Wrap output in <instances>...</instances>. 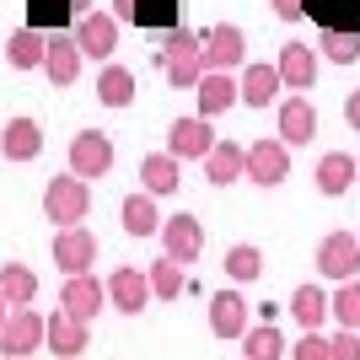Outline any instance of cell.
Returning a JSON list of instances; mask_svg holds the SVG:
<instances>
[{
	"label": "cell",
	"instance_id": "cell-4",
	"mask_svg": "<svg viewBox=\"0 0 360 360\" xmlns=\"http://www.w3.org/2000/svg\"><path fill=\"white\" fill-rule=\"evenodd\" d=\"M70 172L75 178H108L113 172V140L103 135V129H81V135L70 140Z\"/></svg>",
	"mask_w": 360,
	"mask_h": 360
},
{
	"label": "cell",
	"instance_id": "cell-24",
	"mask_svg": "<svg viewBox=\"0 0 360 360\" xmlns=\"http://www.w3.org/2000/svg\"><path fill=\"white\" fill-rule=\"evenodd\" d=\"M119 221H124V231L129 237H150V231H162V215H156V194H129L119 205Z\"/></svg>",
	"mask_w": 360,
	"mask_h": 360
},
{
	"label": "cell",
	"instance_id": "cell-10",
	"mask_svg": "<svg viewBox=\"0 0 360 360\" xmlns=\"http://www.w3.org/2000/svg\"><path fill=\"white\" fill-rule=\"evenodd\" d=\"M162 248L167 258H178V264H194L199 253H205V221H194V215H167L162 221Z\"/></svg>",
	"mask_w": 360,
	"mask_h": 360
},
{
	"label": "cell",
	"instance_id": "cell-44",
	"mask_svg": "<svg viewBox=\"0 0 360 360\" xmlns=\"http://www.w3.org/2000/svg\"><path fill=\"white\" fill-rule=\"evenodd\" d=\"M242 360H248V355H242Z\"/></svg>",
	"mask_w": 360,
	"mask_h": 360
},
{
	"label": "cell",
	"instance_id": "cell-31",
	"mask_svg": "<svg viewBox=\"0 0 360 360\" xmlns=\"http://www.w3.org/2000/svg\"><path fill=\"white\" fill-rule=\"evenodd\" d=\"M146 280H150V296L156 301H178L183 296V264L178 258H156L146 269Z\"/></svg>",
	"mask_w": 360,
	"mask_h": 360
},
{
	"label": "cell",
	"instance_id": "cell-16",
	"mask_svg": "<svg viewBox=\"0 0 360 360\" xmlns=\"http://www.w3.org/2000/svg\"><path fill=\"white\" fill-rule=\"evenodd\" d=\"M280 140L285 146H307V140H317V108L301 97V91H290L285 103H280Z\"/></svg>",
	"mask_w": 360,
	"mask_h": 360
},
{
	"label": "cell",
	"instance_id": "cell-11",
	"mask_svg": "<svg viewBox=\"0 0 360 360\" xmlns=\"http://www.w3.org/2000/svg\"><path fill=\"white\" fill-rule=\"evenodd\" d=\"M0 349H6V355H22V360H27L32 349H44V317L32 312V307H11L6 328H0Z\"/></svg>",
	"mask_w": 360,
	"mask_h": 360
},
{
	"label": "cell",
	"instance_id": "cell-21",
	"mask_svg": "<svg viewBox=\"0 0 360 360\" xmlns=\"http://www.w3.org/2000/svg\"><path fill=\"white\" fill-rule=\"evenodd\" d=\"M0 150H6V162H32V156L44 150L38 119H11L6 129H0Z\"/></svg>",
	"mask_w": 360,
	"mask_h": 360
},
{
	"label": "cell",
	"instance_id": "cell-13",
	"mask_svg": "<svg viewBox=\"0 0 360 360\" xmlns=\"http://www.w3.org/2000/svg\"><path fill=\"white\" fill-rule=\"evenodd\" d=\"M108 301H113L124 317L146 312V301H150V280H146V269H135V264H119V269L108 274Z\"/></svg>",
	"mask_w": 360,
	"mask_h": 360
},
{
	"label": "cell",
	"instance_id": "cell-35",
	"mask_svg": "<svg viewBox=\"0 0 360 360\" xmlns=\"http://www.w3.org/2000/svg\"><path fill=\"white\" fill-rule=\"evenodd\" d=\"M290 360H328V339H323V328H307L290 345Z\"/></svg>",
	"mask_w": 360,
	"mask_h": 360
},
{
	"label": "cell",
	"instance_id": "cell-28",
	"mask_svg": "<svg viewBox=\"0 0 360 360\" xmlns=\"http://www.w3.org/2000/svg\"><path fill=\"white\" fill-rule=\"evenodd\" d=\"M97 103L103 108H129L135 103V75L124 70V65H103V75H97Z\"/></svg>",
	"mask_w": 360,
	"mask_h": 360
},
{
	"label": "cell",
	"instance_id": "cell-1",
	"mask_svg": "<svg viewBox=\"0 0 360 360\" xmlns=\"http://www.w3.org/2000/svg\"><path fill=\"white\" fill-rule=\"evenodd\" d=\"M156 65L172 81V91H194L205 75V44L188 27H167V49H156Z\"/></svg>",
	"mask_w": 360,
	"mask_h": 360
},
{
	"label": "cell",
	"instance_id": "cell-8",
	"mask_svg": "<svg viewBox=\"0 0 360 360\" xmlns=\"http://www.w3.org/2000/svg\"><path fill=\"white\" fill-rule=\"evenodd\" d=\"M54 264L65 274H91L97 264V237H91L86 226H60L54 231Z\"/></svg>",
	"mask_w": 360,
	"mask_h": 360
},
{
	"label": "cell",
	"instance_id": "cell-42",
	"mask_svg": "<svg viewBox=\"0 0 360 360\" xmlns=\"http://www.w3.org/2000/svg\"><path fill=\"white\" fill-rule=\"evenodd\" d=\"M355 178H360V162H355Z\"/></svg>",
	"mask_w": 360,
	"mask_h": 360
},
{
	"label": "cell",
	"instance_id": "cell-17",
	"mask_svg": "<svg viewBox=\"0 0 360 360\" xmlns=\"http://www.w3.org/2000/svg\"><path fill=\"white\" fill-rule=\"evenodd\" d=\"M103 296H108L103 280H91V274H70L65 290H60V307H65V312H75L81 323H91V317L103 312Z\"/></svg>",
	"mask_w": 360,
	"mask_h": 360
},
{
	"label": "cell",
	"instance_id": "cell-22",
	"mask_svg": "<svg viewBox=\"0 0 360 360\" xmlns=\"http://www.w3.org/2000/svg\"><path fill=\"white\" fill-rule=\"evenodd\" d=\"M317 194H328V199H339V194H349V183H355V156L349 150H328L323 162H317Z\"/></svg>",
	"mask_w": 360,
	"mask_h": 360
},
{
	"label": "cell",
	"instance_id": "cell-6",
	"mask_svg": "<svg viewBox=\"0 0 360 360\" xmlns=\"http://www.w3.org/2000/svg\"><path fill=\"white\" fill-rule=\"evenodd\" d=\"M248 178L258 183V188H274V183L290 178V146L285 140H253L248 146Z\"/></svg>",
	"mask_w": 360,
	"mask_h": 360
},
{
	"label": "cell",
	"instance_id": "cell-27",
	"mask_svg": "<svg viewBox=\"0 0 360 360\" xmlns=\"http://www.w3.org/2000/svg\"><path fill=\"white\" fill-rule=\"evenodd\" d=\"M6 65L11 70H44V32L38 27H22L6 38Z\"/></svg>",
	"mask_w": 360,
	"mask_h": 360
},
{
	"label": "cell",
	"instance_id": "cell-3",
	"mask_svg": "<svg viewBox=\"0 0 360 360\" xmlns=\"http://www.w3.org/2000/svg\"><path fill=\"white\" fill-rule=\"evenodd\" d=\"M119 16L113 11H86L81 16V22H75V44H81V54H86V60H113V54H119Z\"/></svg>",
	"mask_w": 360,
	"mask_h": 360
},
{
	"label": "cell",
	"instance_id": "cell-29",
	"mask_svg": "<svg viewBox=\"0 0 360 360\" xmlns=\"http://www.w3.org/2000/svg\"><path fill=\"white\" fill-rule=\"evenodd\" d=\"M0 296L11 301V307H32V296H38V274L11 258V264L0 269Z\"/></svg>",
	"mask_w": 360,
	"mask_h": 360
},
{
	"label": "cell",
	"instance_id": "cell-33",
	"mask_svg": "<svg viewBox=\"0 0 360 360\" xmlns=\"http://www.w3.org/2000/svg\"><path fill=\"white\" fill-rule=\"evenodd\" d=\"M317 49H323V60H333V65H355V60H360V32H345V27H323Z\"/></svg>",
	"mask_w": 360,
	"mask_h": 360
},
{
	"label": "cell",
	"instance_id": "cell-19",
	"mask_svg": "<svg viewBox=\"0 0 360 360\" xmlns=\"http://www.w3.org/2000/svg\"><path fill=\"white\" fill-rule=\"evenodd\" d=\"M205 178L215 183V188H226V183L248 178V150L237 146V140H215L210 156H205Z\"/></svg>",
	"mask_w": 360,
	"mask_h": 360
},
{
	"label": "cell",
	"instance_id": "cell-37",
	"mask_svg": "<svg viewBox=\"0 0 360 360\" xmlns=\"http://www.w3.org/2000/svg\"><path fill=\"white\" fill-rule=\"evenodd\" d=\"M274 6V16H280V22H301V16H307V6H301V0H269Z\"/></svg>",
	"mask_w": 360,
	"mask_h": 360
},
{
	"label": "cell",
	"instance_id": "cell-32",
	"mask_svg": "<svg viewBox=\"0 0 360 360\" xmlns=\"http://www.w3.org/2000/svg\"><path fill=\"white\" fill-rule=\"evenodd\" d=\"M226 274H231L237 285H253L258 274H264V253H258L253 242H237V248H226Z\"/></svg>",
	"mask_w": 360,
	"mask_h": 360
},
{
	"label": "cell",
	"instance_id": "cell-39",
	"mask_svg": "<svg viewBox=\"0 0 360 360\" xmlns=\"http://www.w3.org/2000/svg\"><path fill=\"white\" fill-rule=\"evenodd\" d=\"M135 11H140V0H113V16H119V22H135Z\"/></svg>",
	"mask_w": 360,
	"mask_h": 360
},
{
	"label": "cell",
	"instance_id": "cell-26",
	"mask_svg": "<svg viewBox=\"0 0 360 360\" xmlns=\"http://www.w3.org/2000/svg\"><path fill=\"white\" fill-rule=\"evenodd\" d=\"M140 178H146V194H178V156L172 150H162V156H140Z\"/></svg>",
	"mask_w": 360,
	"mask_h": 360
},
{
	"label": "cell",
	"instance_id": "cell-2",
	"mask_svg": "<svg viewBox=\"0 0 360 360\" xmlns=\"http://www.w3.org/2000/svg\"><path fill=\"white\" fill-rule=\"evenodd\" d=\"M86 210H91V188H86V178H49V188H44V215L54 226H81L86 221Z\"/></svg>",
	"mask_w": 360,
	"mask_h": 360
},
{
	"label": "cell",
	"instance_id": "cell-41",
	"mask_svg": "<svg viewBox=\"0 0 360 360\" xmlns=\"http://www.w3.org/2000/svg\"><path fill=\"white\" fill-rule=\"evenodd\" d=\"M6 317H11V301L0 296V328H6Z\"/></svg>",
	"mask_w": 360,
	"mask_h": 360
},
{
	"label": "cell",
	"instance_id": "cell-40",
	"mask_svg": "<svg viewBox=\"0 0 360 360\" xmlns=\"http://www.w3.org/2000/svg\"><path fill=\"white\" fill-rule=\"evenodd\" d=\"M91 6H97V0H70V16H86Z\"/></svg>",
	"mask_w": 360,
	"mask_h": 360
},
{
	"label": "cell",
	"instance_id": "cell-15",
	"mask_svg": "<svg viewBox=\"0 0 360 360\" xmlns=\"http://www.w3.org/2000/svg\"><path fill=\"white\" fill-rule=\"evenodd\" d=\"M248 328H253V323H248V301H242L237 290H215L210 296V333L215 339H242Z\"/></svg>",
	"mask_w": 360,
	"mask_h": 360
},
{
	"label": "cell",
	"instance_id": "cell-20",
	"mask_svg": "<svg viewBox=\"0 0 360 360\" xmlns=\"http://www.w3.org/2000/svg\"><path fill=\"white\" fill-rule=\"evenodd\" d=\"M274 65H280V81H285L290 91H307L317 81V49L312 44H285Z\"/></svg>",
	"mask_w": 360,
	"mask_h": 360
},
{
	"label": "cell",
	"instance_id": "cell-25",
	"mask_svg": "<svg viewBox=\"0 0 360 360\" xmlns=\"http://www.w3.org/2000/svg\"><path fill=\"white\" fill-rule=\"evenodd\" d=\"M290 317H296L301 328H323L333 317V296L323 285H301L296 296H290Z\"/></svg>",
	"mask_w": 360,
	"mask_h": 360
},
{
	"label": "cell",
	"instance_id": "cell-14",
	"mask_svg": "<svg viewBox=\"0 0 360 360\" xmlns=\"http://www.w3.org/2000/svg\"><path fill=\"white\" fill-rule=\"evenodd\" d=\"M44 345L54 349V355L70 360V355H81V349L91 345V333H86V323H81L75 312H65V307H60L54 317H44Z\"/></svg>",
	"mask_w": 360,
	"mask_h": 360
},
{
	"label": "cell",
	"instance_id": "cell-43",
	"mask_svg": "<svg viewBox=\"0 0 360 360\" xmlns=\"http://www.w3.org/2000/svg\"><path fill=\"white\" fill-rule=\"evenodd\" d=\"M6 360H22V355H6Z\"/></svg>",
	"mask_w": 360,
	"mask_h": 360
},
{
	"label": "cell",
	"instance_id": "cell-30",
	"mask_svg": "<svg viewBox=\"0 0 360 360\" xmlns=\"http://www.w3.org/2000/svg\"><path fill=\"white\" fill-rule=\"evenodd\" d=\"M242 355H248V360H280V355H285V333L274 328V317L242 333Z\"/></svg>",
	"mask_w": 360,
	"mask_h": 360
},
{
	"label": "cell",
	"instance_id": "cell-5",
	"mask_svg": "<svg viewBox=\"0 0 360 360\" xmlns=\"http://www.w3.org/2000/svg\"><path fill=\"white\" fill-rule=\"evenodd\" d=\"M355 269H360V237L355 231H328V237L317 242V274L355 280Z\"/></svg>",
	"mask_w": 360,
	"mask_h": 360
},
{
	"label": "cell",
	"instance_id": "cell-38",
	"mask_svg": "<svg viewBox=\"0 0 360 360\" xmlns=\"http://www.w3.org/2000/svg\"><path fill=\"white\" fill-rule=\"evenodd\" d=\"M345 119H349V124H355V129H360V86H355V91H349V97H345Z\"/></svg>",
	"mask_w": 360,
	"mask_h": 360
},
{
	"label": "cell",
	"instance_id": "cell-7",
	"mask_svg": "<svg viewBox=\"0 0 360 360\" xmlns=\"http://www.w3.org/2000/svg\"><path fill=\"white\" fill-rule=\"evenodd\" d=\"M81 44H75V32H49L44 38V75L54 81V86H75V75H81Z\"/></svg>",
	"mask_w": 360,
	"mask_h": 360
},
{
	"label": "cell",
	"instance_id": "cell-36",
	"mask_svg": "<svg viewBox=\"0 0 360 360\" xmlns=\"http://www.w3.org/2000/svg\"><path fill=\"white\" fill-rule=\"evenodd\" d=\"M328 360H360V328H339L328 339Z\"/></svg>",
	"mask_w": 360,
	"mask_h": 360
},
{
	"label": "cell",
	"instance_id": "cell-18",
	"mask_svg": "<svg viewBox=\"0 0 360 360\" xmlns=\"http://www.w3.org/2000/svg\"><path fill=\"white\" fill-rule=\"evenodd\" d=\"M194 97H199V113L215 119V113H226L231 103H242V86L231 81V70H205L199 86H194Z\"/></svg>",
	"mask_w": 360,
	"mask_h": 360
},
{
	"label": "cell",
	"instance_id": "cell-9",
	"mask_svg": "<svg viewBox=\"0 0 360 360\" xmlns=\"http://www.w3.org/2000/svg\"><path fill=\"white\" fill-rule=\"evenodd\" d=\"M215 146V129L210 119L199 113V119H172V129H167V150L178 156V162H205Z\"/></svg>",
	"mask_w": 360,
	"mask_h": 360
},
{
	"label": "cell",
	"instance_id": "cell-12",
	"mask_svg": "<svg viewBox=\"0 0 360 360\" xmlns=\"http://www.w3.org/2000/svg\"><path fill=\"white\" fill-rule=\"evenodd\" d=\"M199 44H205V70H237L242 54H248V38H242V27H231V22L199 32Z\"/></svg>",
	"mask_w": 360,
	"mask_h": 360
},
{
	"label": "cell",
	"instance_id": "cell-23",
	"mask_svg": "<svg viewBox=\"0 0 360 360\" xmlns=\"http://www.w3.org/2000/svg\"><path fill=\"white\" fill-rule=\"evenodd\" d=\"M237 86H242V103H248V108H269L274 91L285 86V81H280V65H248Z\"/></svg>",
	"mask_w": 360,
	"mask_h": 360
},
{
	"label": "cell",
	"instance_id": "cell-34",
	"mask_svg": "<svg viewBox=\"0 0 360 360\" xmlns=\"http://www.w3.org/2000/svg\"><path fill=\"white\" fill-rule=\"evenodd\" d=\"M333 317H339V328H360V280H339V290H333Z\"/></svg>",
	"mask_w": 360,
	"mask_h": 360
}]
</instances>
